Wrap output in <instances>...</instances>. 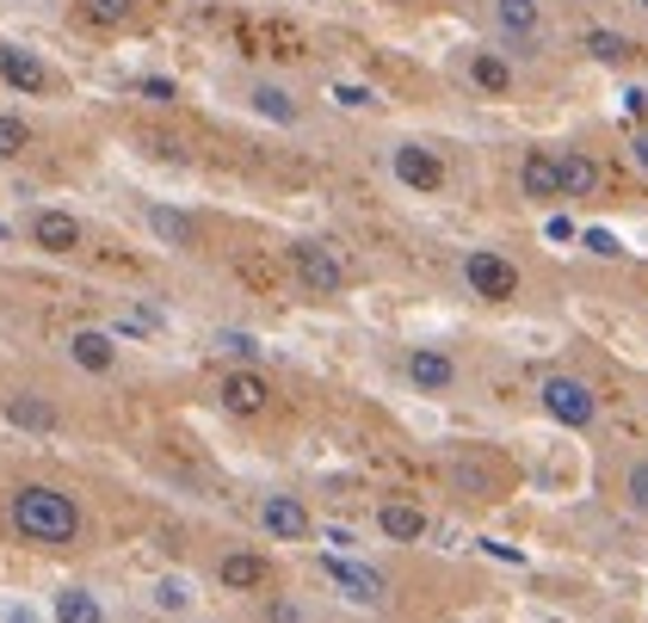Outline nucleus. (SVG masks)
Listing matches in <instances>:
<instances>
[{"instance_id":"obj_1","label":"nucleus","mask_w":648,"mask_h":623,"mask_svg":"<svg viewBox=\"0 0 648 623\" xmlns=\"http://www.w3.org/2000/svg\"><path fill=\"white\" fill-rule=\"evenodd\" d=\"M13 525L32 544H75L80 537V507L57 488H20L13 494Z\"/></svg>"},{"instance_id":"obj_2","label":"nucleus","mask_w":648,"mask_h":623,"mask_svg":"<svg viewBox=\"0 0 648 623\" xmlns=\"http://www.w3.org/2000/svg\"><path fill=\"white\" fill-rule=\"evenodd\" d=\"M463 284L482 302H507V297H519V265L507 253H495V247H476V253H463Z\"/></svg>"},{"instance_id":"obj_3","label":"nucleus","mask_w":648,"mask_h":623,"mask_svg":"<svg viewBox=\"0 0 648 623\" xmlns=\"http://www.w3.org/2000/svg\"><path fill=\"white\" fill-rule=\"evenodd\" d=\"M290 272H297L315 297H340L346 290V260L327 241H290Z\"/></svg>"},{"instance_id":"obj_4","label":"nucleus","mask_w":648,"mask_h":623,"mask_svg":"<svg viewBox=\"0 0 648 623\" xmlns=\"http://www.w3.org/2000/svg\"><path fill=\"white\" fill-rule=\"evenodd\" d=\"M537 396H544V414L562 420V426H574V433L599 420V396H593L581 377H544V389H537Z\"/></svg>"},{"instance_id":"obj_5","label":"nucleus","mask_w":648,"mask_h":623,"mask_svg":"<svg viewBox=\"0 0 648 623\" xmlns=\"http://www.w3.org/2000/svg\"><path fill=\"white\" fill-rule=\"evenodd\" d=\"M260 525H266V537H278V544H303L309 531H315V519H309V507L297 494H266V500H260Z\"/></svg>"},{"instance_id":"obj_6","label":"nucleus","mask_w":648,"mask_h":623,"mask_svg":"<svg viewBox=\"0 0 648 623\" xmlns=\"http://www.w3.org/2000/svg\"><path fill=\"white\" fill-rule=\"evenodd\" d=\"M322 574H327L334 586H340V593H346L352 605H383V574H377V568L352 562V556H327Z\"/></svg>"},{"instance_id":"obj_7","label":"nucleus","mask_w":648,"mask_h":623,"mask_svg":"<svg viewBox=\"0 0 648 623\" xmlns=\"http://www.w3.org/2000/svg\"><path fill=\"white\" fill-rule=\"evenodd\" d=\"M389 167H396L401 186H414V191H439L445 186V161L433 149H420V142H401V149L389 154Z\"/></svg>"},{"instance_id":"obj_8","label":"nucleus","mask_w":648,"mask_h":623,"mask_svg":"<svg viewBox=\"0 0 648 623\" xmlns=\"http://www.w3.org/2000/svg\"><path fill=\"white\" fill-rule=\"evenodd\" d=\"M216 401H223L229 414L253 420V414H266L272 389H266V377H260V371H229V377L216 383Z\"/></svg>"},{"instance_id":"obj_9","label":"nucleus","mask_w":648,"mask_h":623,"mask_svg":"<svg viewBox=\"0 0 648 623\" xmlns=\"http://www.w3.org/2000/svg\"><path fill=\"white\" fill-rule=\"evenodd\" d=\"M408 383L426 389V396H445V389L458 383V364H451V352H439V346H414V352H408Z\"/></svg>"},{"instance_id":"obj_10","label":"nucleus","mask_w":648,"mask_h":623,"mask_svg":"<svg viewBox=\"0 0 648 623\" xmlns=\"http://www.w3.org/2000/svg\"><path fill=\"white\" fill-rule=\"evenodd\" d=\"M519 191H525L532 204H550V198H562V167H556L550 149H532L525 161H519Z\"/></svg>"},{"instance_id":"obj_11","label":"nucleus","mask_w":648,"mask_h":623,"mask_svg":"<svg viewBox=\"0 0 648 623\" xmlns=\"http://www.w3.org/2000/svg\"><path fill=\"white\" fill-rule=\"evenodd\" d=\"M0 80L20 87V94H43V87H50V68H43L32 50H20V43H0Z\"/></svg>"},{"instance_id":"obj_12","label":"nucleus","mask_w":648,"mask_h":623,"mask_svg":"<svg viewBox=\"0 0 648 623\" xmlns=\"http://www.w3.org/2000/svg\"><path fill=\"white\" fill-rule=\"evenodd\" d=\"M68 359H75L80 371L105 377V371L117 364V346H112V334H99V327H80V334H68Z\"/></svg>"},{"instance_id":"obj_13","label":"nucleus","mask_w":648,"mask_h":623,"mask_svg":"<svg viewBox=\"0 0 648 623\" xmlns=\"http://www.w3.org/2000/svg\"><path fill=\"white\" fill-rule=\"evenodd\" d=\"M266 556H253V549H229L223 562H216V581L229 586V593H253V586H266Z\"/></svg>"},{"instance_id":"obj_14","label":"nucleus","mask_w":648,"mask_h":623,"mask_svg":"<svg viewBox=\"0 0 648 623\" xmlns=\"http://www.w3.org/2000/svg\"><path fill=\"white\" fill-rule=\"evenodd\" d=\"M451 488H458V494H470V500H495V494H500V482H495V463H482L476 451L451 457Z\"/></svg>"},{"instance_id":"obj_15","label":"nucleus","mask_w":648,"mask_h":623,"mask_svg":"<svg viewBox=\"0 0 648 623\" xmlns=\"http://www.w3.org/2000/svg\"><path fill=\"white\" fill-rule=\"evenodd\" d=\"M32 241H38L43 253H75V247H80V223L68 216V210H38Z\"/></svg>"},{"instance_id":"obj_16","label":"nucleus","mask_w":648,"mask_h":623,"mask_svg":"<svg viewBox=\"0 0 648 623\" xmlns=\"http://www.w3.org/2000/svg\"><path fill=\"white\" fill-rule=\"evenodd\" d=\"M377 531L389 544H420V537H426V512H420L414 500H389V507L377 512Z\"/></svg>"},{"instance_id":"obj_17","label":"nucleus","mask_w":648,"mask_h":623,"mask_svg":"<svg viewBox=\"0 0 648 623\" xmlns=\"http://www.w3.org/2000/svg\"><path fill=\"white\" fill-rule=\"evenodd\" d=\"M556 167H562V198H593V191H599V167H593V154L562 149V154H556Z\"/></svg>"},{"instance_id":"obj_18","label":"nucleus","mask_w":648,"mask_h":623,"mask_svg":"<svg viewBox=\"0 0 648 623\" xmlns=\"http://www.w3.org/2000/svg\"><path fill=\"white\" fill-rule=\"evenodd\" d=\"M495 25L507 32V38H537L544 7H537V0H495Z\"/></svg>"},{"instance_id":"obj_19","label":"nucleus","mask_w":648,"mask_h":623,"mask_svg":"<svg viewBox=\"0 0 648 623\" xmlns=\"http://www.w3.org/2000/svg\"><path fill=\"white\" fill-rule=\"evenodd\" d=\"M7 420L25 426V433H50V426H57V408H50L43 396H13L7 401Z\"/></svg>"},{"instance_id":"obj_20","label":"nucleus","mask_w":648,"mask_h":623,"mask_svg":"<svg viewBox=\"0 0 648 623\" xmlns=\"http://www.w3.org/2000/svg\"><path fill=\"white\" fill-rule=\"evenodd\" d=\"M470 80H476L482 94H507V87H513V68H507V57H495V50H476V57H470Z\"/></svg>"},{"instance_id":"obj_21","label":"nucleus","mask_w":648,"mask_h":623,"mask_svg":"<svg viewBox=\"0 0 648 623\" xmlns=\"http://www.w3.org/2000/svg\"><path fill=\"white\" fill-rule=\"evenodd\" d=\"M57 623H105L94 593H80V586H62L57 593Z\"/></svg>"},{"instance_id":"obj_22","label":"nucleus","mask_w":648,"mask_h":623,"mask_svg":"<svg viewBox=\"0 0 648 623\" xmlns=\"http://www.w3.org/2000/svg\"><path fill=\"white\" fill-rule=\"evenodd\" d=\"M149 228H154V235H161L167 247H191V241H198L191 216H179V210H167V204H154V210H149Z\"/></svg>"},{"instance_id":"obj_23","label":"nucleus","mask_w":648,"mask_h":623,"mask_svg":"<svg viewBox=\"0 0 648 623\" xmlns=\"http://www.w3.org/2000/svg\"><path fill=\"white\" fill-rule=\"evenodd\" d=\"M248 105H253L260 117H272V124H297V99H290L285 87H253Z\"/></svg>"},{"instance_id":"obj_24","label":"nucleus","mask_w":648,"mask_h":623,"mask_svg":"<svg viewBox=\"0 0 648 623\" xmlns=\"http://www.w3.org/2000/svg\"><path fill=\"white\" fill-rule=\"evenodd\" d=\"M630 50H636V43L618 38V32H587V57L593 62H611V68H618V62H630Z\"/></svg>"},{"instance_id":"obj_25","label":"nucleus","mask_w":648,"mask_h":623,"mask_svg":"<svg viewBox=\"0 0 648 623\" xmlns=\"http://www.w3.org/2000/svg\"><path fill=\"white\" fill-rule=\"evenodd\" d=\"M80 13L94 25H124L136 13V0H80Z\"/></svg>"},{"instance_id":"obj_26","label":"nucleus","mask_w":648,"mask_h":623,"mask_svg":"<svg viewBox=\"0 0 648 623\" xmlns=\"http://www.w3.org/2000/svg\"><path fill=\"white\" fill-rule=\"evenodd\" d=\"M32 142V130H25V117H13V112H0V161H13V154Z\"/></svg>"},{"instance_id":"obj_27","label":"nucleus","mask_w":648,"mask_h":623,"mask_svg":"<svg viewBox=\"0 0 648 623\" xmlns=\"http://www.w3.org/2000/svg\"><path fill=\"white\" fill-rule=\"evenodd\" d=\"M334 105H346V112H371V105H377V94H371V87H359V80H340V87H334Z\"/></svg>"},{"instance_id":"obj_28","label":"nucleus","mask_w":648,"mask_h":623,"mask_svg":"<svg viewBox=\"0 0 648 623\" xmlns=\"http://www.w3.org/2000/svg\"><path fill=\"white\" fill-rule=\"evenodd\" d=\"M624 500L636 512H648V457L643 463H630V475H624Z\"/></svg>"},{"instance_id":"obj_29","label":"nucleus","mask_w":648,"mask_h":623,"mask_svg":"<svg viewBox=\"0 0 648 623\" xmlns=\"http://www.w3.org/2000/svg\"><path fill=\"white\" fill-rule=\"evenodd\" d=\"M581 241H587V253H599V260H618V253H624V241H618L611 228H587Z\"/></svg>"},{"instance_id":"obj_30","label":"nucleus","mask_w":648,"mask_h":623,"mask_svg":"<svg viewBox=\"0 0 648 623\" xmlns=\"http://www.w3.org/2000/svg\"><path fill=\"white\" fill-rule=\"evenodd\" d=\"M186 599H191L186 581H173V574H167L161 586H154V605H161V611H186Z\"/></svg>"},{"instance_id":"obj_31","label":"nucleus","mask_w":648,"mask_h":623,"mask_svg":"<svg viewBox=\"0 0 648 623\" xmlns=\"http://www.w3.org/2000/svg\"><path fill=\"white\" fill-rule=\"evenodd\" d=\"M216 352H229V359H253L260 340H253V334H216Z\"/></svg>"},{"instance_id":"obj_32","label":"nucleus","mask_w":648,"mask_h":623,"mask_svg":"<svg viewBox=\"0 0 648 623\" xmlns=\"http://www.w3.org/2000/svg\"><path fill=\"white\" fill-rule=\"evenodd\" d=\"M173 94H179V87H173V80H161V75H149V80H142V99H161V105H167Z\"/></svg>"},{"instance_id":"obj_33","label":"nucleus","mask_w":648,"mask_h":623,"mask_svg":"<svg viewBox=\"0 0 648 623\" xmlns=\"http://www.w3.org/2000/svg\"><path fill=\"white\" fill-rule=\"evenodd\" d=\"M266 623H303V611H297V605H290V599H272Z\"/></svg>"},{"instance_id":"obj_34","label":"nucleus","mask_w":648,"mask_h":623,"mask_svg":"<svg viewBox=\"0 0 648 623\" xmlns=\"http://www.w3.org/2000/svg\"><path fill=\"white\" fill-rule=\"evenodd\" d=\"M624 112H630V117H648V87H630V94H624Z\"/></svg>"},{"instance_id":"obj_35","label":"nucleus","mask_w":648,"mask_h":623,"mask_svg":"<svg viewBox=\"0 0 648 623\" xmlns=\"http://www.w3.org/2000/svg\"><path fill=\"white\" fill-rule=\"evenodd\" d=\"M544 228H550V241H574V223H569V216H550Z\"/></svg>"},{"instance_id":"obj_36","label":"nucleus","mask_w":648,"mask_h":623,"mask_svg":"<svg viewBox=\"0 0 648 623\" xmlns=\"http://www.w3.org/2000/svg\"><path fill=\"white\" fill-rule=\"evenodd\" d=\"M630 161H636V167H643V173H648V130H643V136H636V142H630Z\"/></svg>"},{"instance_id":"obj_37","label":"nucleus","mask_w":648,"mask_h":623,"mask_svg":"<svg viewBox=\"0 0 648 623\" xmlns=\"http://www.w3.org/2000/svg\"><path fill=\"white\" fill-rule=\"evenodd\" d=\"M0 241H7V223H0Z\"/></svg>"},{"instance_id":"obj_38","label":"nucleus","mask_w":648,"mask_h":623,"mask_svg":"<svg viewBox=\"0 0 648 623\" xmlns=\"http://www.w3.org/2000/svg\"><path fill=\"white\" fill-rule=\"evenodd\" d=\"M389 7H408V0H389Z\"/></svg>"},{"instance_id":"obj_39","label":"nucleus","mask_w":648,"mask_h":623,"mask_svg":"<svg viewBox=\"0 0 648 623\" xmlns=\"http://www.w3.org/2000/svg\"><path fill=\"white\" fill-rule=\"evenodd\" d=\"M636 7H643V13H648V0H636Z\"/></svg>"}]
</instances>
